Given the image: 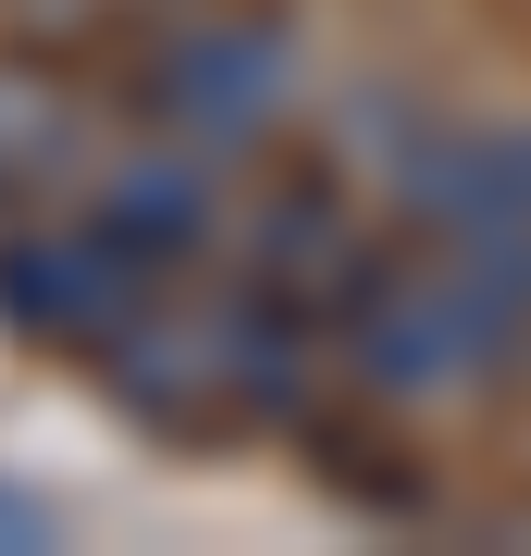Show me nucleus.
<instances>
[{"mask_svg": "<svg viewBox=\"0 0 531 556\" xmlns=\"http://www.w3.org/2000/svg\"><path fill=\"white\" fill-rule=\"evenodd\" d=\"M99 87H112V124L260 174L309 124V38L285 0H149L99 50Z\"/></svg>", "mask_w": 531, "mask_h": 556, "instance_id": "1", "label": "nucleus"}, {"mask_svg": "<svg viewBox=\"0 0 531 556\" xmlns=\"http://www.w3.org/2000/svg\"><path fill=\"white\" fill-rule=\"evenodd\" d=\"M112 149V87L75 50H38L0 25V223L75 199V174Z\"/></svg>", "mask_w": 531, "mask_h": 556, "instance_id": "4", "label": "nucleus"}, {"mask_svg": "<svg viewBox=\"0 0 531 556\" xmlns=\"http://www.w3.org/2000/svg\"><path fill=\"white\" fill-rule=\"evenodd\" d=\"M137 298H161V285H137L112 248L75 223V199L0 223V334H13L25 358H62V371H87L99 346L137 321Z\"/></svg>", "mask_w": 531, "mask_h": 556, "instance_id": "3", "label": "nucleus"}, {"mask_svg": "<svg viewBox=\"0 0 531 556\" xmlns=\"http://www.w3.org/2000/svg\"><path fill=\"white\" fill-rule=\"evenodd\" d=\"M236 186H248V174H223V161H198V149H174V137L112 124V149L75 174V223H87L137 285H186V273H211V260L236 248Z\"/></svg>", "mask_w": 531, "mask_h": 556, "instance_id": "2", "label": "nucleus"}, {"mask_svg": "<svg viewBox=\"0 0 531 556\" xmlns=\"http://www.w3.org/2000/svg\"><path fill=\"white\" fill-rule=\"evenodd\" d=\"M38 544H62V519L25 495V482H0V556H38Z\"/></svg>", "mask_w": 531, "mask_h": 556, "instance_id": "5", "label": "nucleus"}]
</instances>
